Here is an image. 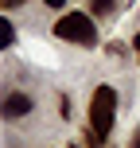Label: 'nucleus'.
<instances>
[{
  "label": "nucleus",
  "instance_id": "obj_1",
  "mask_svg": "<svg viewBox=\"0 0 140 148\" xmlns=\"http://www.w3.org/2000/svg\"><path fill=\"white\" fill-rule=\"evenodd\" d=\"M55 35L62 43H78V47H94L97 43V23L89 12H62L55 20Z\"/></svg>",
  "mask_w": 140,
  "mask_h": 148
},
{
  "label": "nucleus",
  "instance_id": "obj_2",
  "mask_svg": "<svg viewBox=\"0 0 140 148\" xmlns=\"http://www.w3.org/2000/svg\"><path fill=\"white\" fill-rule=\"evenodd\" d=\"M113 117H117V90L113 86H97L89 94V129L97 136L113 133Z\"/></svg>",
  "mask_w": 140,
  "mask_h": 148
},
{
  "label": "nucleus",
  "instance_id": "obj_3",
  "mask_svg": "<svg viewBox=\"0 0 140 148\" xmlns=\"http://www.w3.org/2000/svg\"><path fill=\"white\" fill-rule=\"evenodd\" d=\"M31 109H35V97H31V94H23V90H8V94L0 97V117H8V121L27 117Z\"/></svg>",
  "mask_w": 140,
  "mask_h": 148
},
{
  "label": "nucleus",
  "instance_id": "obj_4",
  "mask_svg": "<svg viewBox=\"0 0 140 148\" xmlns=\"http://www.w3.org/2000/svg\"><path fill=\"white\" fill-rule=\"evenodd\" d=\"M86 12H89V16H101V20H105V16H113V12H117V0H89V8H86Z\"/></svg>",
  "mask_w": 140,
  "mask_h": 148
},
{
  "label": "nucleus",
  "instance_id": "obj_5",
  "mask_svg": "<svg viewBox=\"0 0 140 148\" xmlns=\"http://www.w3.org/2000/svg\"><path fill=\"white\" fill-rule=\"evenodd\" d=\"M12 43H16V27L8 23V16H0V51H8Z\"/></svg>",
  "mask_w": 140,
  "mask_h": 148
},
{
  "label": "nucleus",
  "instance_id": "obj_6",
  "mask_svg": "<svg viewBox=\"0 0 140 148\" xmlns=\"http://www.w3.org/2000/svg\"><path fill=\"white\" fill-rule=\"evenodd\" d=\"M101 140H105V136H97V133H94V129H89V133H86V148H105Z\"/></svg>",
  "mask_w": 140,
  "mask_h": 148
},
{
  "label": "nucleus",
  "instance_id": "obj_7",
  "mask_svg": "<svg viewBox=\"0 0 140 148\" xmlns=\"http://www.w3.org/2000/svg\"><path fill=\"white\" fill-rule=\"evenodd\" d=\"M20 4H27V0H0V8H4V12H12V8H20Z\"/></svg>",
  "mask_w": 140,
  "mask_h": 148
},
{
  "label": "nucleus",
  "instance_id": "obj_8",
  "mask_svg": "<svg viewBox=\"0 0 140 148\" xmlns=\"http://www.w3.org/2000/svg\"><path fill=\"white\" fill-rule=\"evenodd\" d=\"M47 8H55V12H59V8H66V0H43Z\"/></svg>",
  "mask_w": 140,
  "mask_h": 148
},
{
  "label": "nucleus",
  "instance_id": "obj_9",
  "mask_svg": "<svg viewBox=\"0 0 140 148\" xmlns=\"http://www.w3.org/2000/svg\"><path fill=\"white\" fill-rule=\"evenodd\" d=\"M128 148H140V129L132 133V140H128Z\"/></svg>",
  "mask_w": 140,
  "mask_h": 148
},
{
  "label": "nucleus",
  "instance_id": "obj_10",
  "mask_svg": "<svg viewBox=\"0 0 140 148\" xmlns=\"http://www.w3.org/2000/svg\"><path fill=\"white\" fill-rule=\"evenodd\" d=\"M132 47H136V55H140V35H136V39H132Z\"/></svg>",
  "mask_w": 140,
  "mask_h": 148
},
{
  "label": "nucleus",
  "instance_id": "obj_11",
  "mask_svg": "<svg viewBox=\"0 0 140 148\" xmlns=\"http://www.w3.org/2000/svg\"><path fill=\"white\" fill-rule=\"evenodd\" d=\"M70 148H74V144H70Z\"/></svg>",
  "mask_w": 140,
  "mask_h": 148
}]
</instances>
